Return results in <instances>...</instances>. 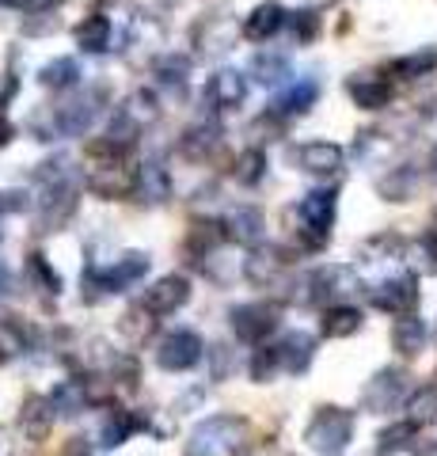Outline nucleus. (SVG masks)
I'll list each match as a JSON object with an SVG mask.
<instances>
[{
    "label": "nucleus",
    "instance_id": "6ab92c4d",
    "mask_svg": "<svg viewBox=\"0 0 437 456\" xmlns=\"http://www.w3.org/2000/svg\"><path fill=\"white\" fill-rule=\"evenodd\" d=\"M407 422H415V426L437 422V384H426V388H418L407 399Z\"/></svg>",
    "mask_w": 437,
    "mask_h": 456
},
{
    "label": "nucleus",
    "instance_id": "f03ea898",
    "mask_svg": "<svg viewBox=\"0 0 437 456\" xmlns=\"http://www.w3.org/2000/svg\"><path fill=\"white\" fill-rule=\"evenodd\" d=\"M239 449H244V422L217 415V419H206L190 434L187 456H239Z\"/></svg>",
    "mask_w": 437,
    "mask_h": 456
},
{
    "label": "nucleus",
    "instance_id": "412c9836",
    "mask_svg": "<svg viewBox=\"0 0 437 456\" xmlns=\"http://www.w3.org/2000/svg\"><path fill=\"white\" fill-rule=\"evenodd\" d=\"M217 126H194V130H187V137L179 141V149L182 156H190V160H202L206 152H214L217 149Z\"/></svg>",
    "mask_w": 437,
    "mask_h": 456
},
{
    "label": "nucleus",
    "instance_id": "cd10ccee",
    "mask_svg": "<svg viewBox=\"0 0 437 456\" xmlns=\"http://www.w3.org/2000/svg\"><path fill=\"white\" fill-rule=\"evenodd\" d=\"M187 73H190L187 57H164L157 65V77L167 84V88H182V84H187Z\"/></svg>",
    "mask_w": 437,
    "mask_h": 456
},
{
    "label": "nucleus",
    "instance_id": "6e6552de",
    "mask_svg": "<svg viewBox=\"0 0 437 456\" xmlns=\"http://www.w3.org/2000/svg\"><path fill=\"white\" fill-rule=\"evenodd\" d=\"M278 327V308L274 305H239L232 308V331L244 342H263Z\"/></svg>",
    "mask_w": 437,
    "mask_h": 456
},
{
    "label": "nucleus",
    "instance_id": "4be33fe9",
    "mask_svg": "<svg viewBox=\"0 0 437 456\" xmlns=\"http://www.w3.org/2000/svg\"><path fill=\"white\" fill-rule=\"evenodd\" d=\"M92 118H95V107H92V99L88 103H69V107H61V114H58V130L61 134H84L92 126Z\"/></svg>",
    "mask_w": 437,
    "mask_h": 456
},
{
    "label": "nucleus",
    "instance_id": "9b49d317",
    "mask_svg": "<svg viewBox=\"0 0 437 456\" xmlns=\"http://www.w3.org/2000/svg\"><path fill=\"white\" fill-rule=\"evenodd\" d=\"M281 23H286V8H281L278 0H266V4H259V8L244 20V35H247L251 42H266L271 35L281 31Z\"/></svg>",
    "mask_w": 437,
    "mask_h": 456
},
{
    "label": "nucleus",
    "instance_id": "f3484780",
    "mask_svg": "<svg viewBox=\"0 0 437 456\" xmlns=\"http://www.w3.org/2000/svg\"><path fill=\"white\" fill-rule=\"evenodd\" d=\"M110 38H115V31H110V20L107 16H92V20H84L77 27V42H80L84 53H103V50H110Z\"/></svg>",
    "mask_w": 437,
    "mask_h": 456
},
{
    "label": "nucleus",
    "instance_id": "7c9ffc66",
    "mask_svg": "<svg viewBox=\"0 0 437 456\" xmlns=\"http://www.w3.org/2000/svg\"><path fill=\"white\" fill-rule=\"evenodd\" d=\"M122 114H130V118L141 126V122H152V118H157V114H160V110H157V99H152L149 92H137V95L130 99V103L122 107Z\"/></svg>",
    "mask_w": 437,
    "mask_h": 456
},
{
    "label": "nucleus",
    "instance_id": "c9c22d12",
    "mask_svg": "<svg viewBox=\"0 0 437 456\" xmlns=\"http://www.w3.org/2000/svg\"><path fill=\"white\" fill-rule=\"evenodd\" d=\"M426 240H430V244H437V213H433V221H430V228H426Z\"/></svg>",
    "mask_w": 437,
    "mask_h": 456
},
{
    "label": "nucleus",
    "instance_id": "423d86ee",
    "mask_svg": "<svg viewBox=\"0 0 437 456\" xmlns=\"http://www.w3.org/2000/svg\"><path fill=\"white\" fill-rule=\"evenodd\" d=\"M403 392H407V377L400 373V369H380V373L365 384L361 399H365V407H369V411L384 415V411H392L400 403Z\"/></svg>",
    "mask_w": 437,
    "mask_h": 456
},
{
    "label": "nucleus",
    "instance_id": "aec40b11",
    "mask_svg": "<svg viewBox=\"0 0 437 456\" xmlns=\"http://www.w3.org/2000/svg\"><path fill=\"white\" fill-rule=\"evenodd\" d=\"M229 232L239 240V244H259L263 240V213L259 209H236L229 217Z\"/></svg>",
    "mask_w": 437,
    "mask_h": 456
},
{
    "label": "nucleus",
    "instance_id": "ea45409f",
    "mask_svg": "<svg viewBox=\"0 0 437 456\" xmlns=\"http://www.w3.org/2000/svg\"><path fill=\"white\" fill-rule=\"evenodd\" d=\"M422 456H437V445H430V449H426V452H422Z\"/></svg>",
    "mask_w": 437,
    "mask_h": 456
},
{
    "label": "nucleus",
    "instance_id": "5701e85b",
    "mask_svg": "<svg viewBox=\"0 0 437 456\" xmlns=\"http://www.w3.org/2000/svg\"><path fill=\"white\" fill-rule=\"evenodd\" d=\"M134 430H137V419L125 415V411H115V415L103 422V430H100V445H103V449H115V445H122V441L130 437Z\"/></svg>",
    "mask_w": 437,
    "mask_h": 456
},
{
    "label": "nucleus",
    "instance_id": "4468645a",
    "mask_svg": "<svg viewBox=\"0 0 437 456\" xmlns=\"http://www.w3.org/2000/svg\"><path fill=\"white\" fill-rule=\"evenodd\" d=\"M392 346H396L403 358H415V354L426 350V323L418 316H400L392 327Z\"/></svg>",
    "mask_w": 437,
    "mask_h": 456
},
{
    "label": "nucleus",
    "instance_id": "9d476101",
    "mask_svg": "<svg viewBox=\"0 0 437 456\" xmlns=\"http://www.w3.org/2000/svg\"><path fill=\"white\" fill-rule=\"evenodd\" d=\"M206 99H209V103H214L217 110L239 107V103L247 99V77H244V73H236V69H221V73L209 80Z\"/></svg>",
    "mask_w": 437,
    "mask_h": 456
},
{
    "label": "nucleus",
    "instance_id": "20e7f679",
    "mask_svg": "<svg viewBox=\"0 0 437 456\" xmlns=\"http://www.w3.org/2000/svg\"><path fill=\"white\" fill-rule=\"evenodd\" d=\"M157 362L167 369V373H182V369H194L202 362V338L194 331H172L160 350H157Z\"/></svg>",
    "mask_w": 437,
    "mask_h": 456
},
{
    "label": "nucleus",
    "instance_id": "473e14b6",
    "mask_svg": "<svg viewBox=\"0 0 437 456\" xmlns=\"http://www.w3.org/2000/svg\"><path fill=\"white\" fill-rule=\"evenodd\" d=\"M415 430H418L415 422H400V426H392V430L380 434V445H384V449H403L407 441L415 437Z\"/></svg>",
    "mask_w": 437,
    "mask_h": 456
},
{
    "label": "nucleus",
    "instance_id": "2f4dec72",
    "mask_svg": "<svg viewBox=\"0 0 437 456\" xmlns=\"http://www.w3.org/2000/svg\"><path fill=\"white\" fill-rule=\"evenodd\" d=\"M278 365H281L278 346H263V350L255 354V365H251V377H255V380H271Z\"/></svg>",
    "mask_w": 437,
    "mask_h": 456
},
{
    "label": "nucleus",
    "instance_id": "2eb2a0df",
    "mask_svg": "<svg viewBox=\"0 0 437 456\" xmlns=\"http://www.w3.org/2000/svg\"><path fill=\"white\" fill-rule=\"evenodd\" d=\"M346 88H350V99L365 110H380V107H388V99H392L388 80H380V77H354Z\"/></svg>",
    "mask_w": 437,
    "mask_h": 456
},
{
    "label": "nucleus",
    "instance_id": "4c0bfd02",
    "mask_svg": "<svg viewBox=\"0 0 437 456\" xmlns=\"http://www.w3.org/2000/svg\"><path fill=\"white\" fill-rule=\"evenodd\" d=\"M4 293H8V270L0 266V297H4Z\"/></svg>",
    "mask_w": 437,
    "mask_h": 456
},
{
    "label": "nucleus",
    "instance_id": "bb28decb",
    "mask_svg": "<svg viewBox=\"0 0 437 456\" xmlns=\"http://www.w3.org/2000/svg\"><path fill=\"white\" fill-rule=\"evenodd\" d=\"M255 77L263 84H281V80L289 77V61L281 53H259L255 57Z\"/></svg>",
    "mask_w": 437,
    "mask_h": 456
},
{
    "label": "nucleus",
    "instance_id": "0eeeda50",
    "mask_svg": "<svg viewBox=\"0 0 437 456\" xmlns=\"http://www.w3.org/2000/svg\"><path fill=\"white\" fill-rule=\"evenodd\" d=\"M297 213H301V221H304L308 232H312L316 244H323L331 232V224H335V191H308L301 198Z\"/></svg>",
    "mask_w": 437,
    "mask_h": 456
},
{
    "label": "nucleus",
    "instance_id": "f704fd0d",
    "mask_svg": "<svg viewBox=\"0 0 437 456\" xmlns=\"http://www.w3.org/2000/svg\"><path fill=\"white\" fill-rule=\"evenodd\" d=\"M31 270H35V274L42 278V285H46V289H53V293H58V274H53V270L46 266V263H42V255H31Z\"/></svg>",
    "mask_w": 437,
    "mask_h": 456
},
{
    "label": "nucleus",
    "instance_id": "dca6fc26",
    "mask_svg": "<svg viewBox=\"0 0 437 456\" xmlns=\"http://www.w3.org/2000/svg\"><path fill=\"white\" fill-rule=\"evenodd\" d=\"M312 350H316V342L312 335H304V331H293L281 338V346H278V358L281 365L289 369V373H304L308 362H312Z\"/></svg>",
    "mask_w": 437,
    "mask_h": 456
},
{
    "label": "nucleus",
    "instance_id": "58836bf2",
    "mask_svg": "<svg viewBox=\"0 0 437 456\" xmlns=\"http://www.w3.org/2000/svg\"><path fill=\"white\" fill-rule=\"evenodd\" d=\"M430 175H433V183H437V149H433V156H430Z\"/></svg>",
    "mask_w": 437,
    "mask_h": 456
},
{
    "label": "nucleus",
    "instance_id": "f8f14e48",
    "mask_svg": "<svg viewBox=\"0 0 437 456\" xmlns=\"http://www.w3.org/2000/svg\"><path fill=\"white\" fill-rule=\"evenodd\" d=\"M137 194H141V202L160 206L164 198L172 194V179H167V167L157 164V160L141 164V171H137Z\"/></svg>",
    "mask_w": 437,
    "mask_h": 456
},
{
    "label": "nucleus",
    "instance_id": "c756f323",
    "mask_svg": "<svg viewBox=\"0 0 437 456\" xmlns=\"http://www.w3.org/2000/svg\"><path fill=\"white\" fill-rule=\"evenodd\" d=\"M411 187H415V175L403 167L400 175H388L384 183H380V194L392 198V202H407V198H411Z\"/></svg>",
    "mask_w": 437,
    "mask_h": 456
},
{
    "label": "nucleus",
    "instance_id": "7ed1b4c3",
    "mask_svg": "<svg viewBox=\"0 0 437 456\" xmlns=\"http://www.w3.org/2000/svg\"><path fill=\"white\" fill-rule=\"evenodd\" d=\"M190 301V281L182 274H167L160 278L152 289H145V301L141 308L149 312V316H175V312Z\"/></svg>",
    "mask_w": 437,
    "mask_h": 456
},
{
    "label": "nucleus",
    "instance_id": "ddd939ff",
    "mask_svg": "<svg viewBox=\"0 0 437 456\" xmlns=\"http://www.w3.org/2000/svg\"><path fill=\"white\" fill-rule=\"evenodd\" d=\"M316 95H320V84L312 77H301V80H293L289 88L274 99V110L278 114H304L308 107L316 103Z\"/></svg>",
    "mask_w": 437,
    "mask_h": 456
},
{
    "label": "nucleus",
    "instance_id": "e433bc0d",
    "mask_svg": "<svg viewBox=\"0 0 437 456\" xmlns=\"http://www.w3.org/2000/svg\"><path fill=\"white\" fill-rule=\"evenodd\" d=\"M8 137H12V126H8L4 118H0V145H4V141H8Z\"/></svg>",
    "mask_w": 437,
    "mask_h": 456
},
{
    "label": "nucleus",
    "instance_id": "f257e3e1",
    "mask_svg": "<svg viewBox=\"0 0 437 456\" xmlns=\"http://www.w3.org/2000/svg\"><path fill=\"white\" fill-rule=\"evenodd\" d=\"M350 437H354V415L343 407H323L304 430L308 449H316L320 456H343L350 449Z\"/></svg>",
    "mask_w": 437,
    "mask_h": 456
},
{
    "label": "nucleus",
    "instance_id": "a878e982",
    "mask_svg": "<svg viewBox=\"0 0 437 456\" xmlns=\"http://www.w3.org/2000/svg\"><path fill=\"white\" fill-rule=\"evenodd\" d=\"M50 422H53V403H50V399H31L27 411H23V426H27V430H31L35 437H42L50 430Z\"/></svg>",
    "mask_w": 437,
    "mask_h": 456
},
{
    "label": "nucleus",
    "instance_id": "b1692460",
    "mask_svg": "<svg viewBox=\"0 0 437 456\" xmlns=\"http://www.w3.org/2000/svg\"><path fill=\"white\" fill-rule=\"evenodd\" d=\"M77 80H80V65L73 57H58V61H50L42 69V84H46V88H73Z\"/></svg>",
    "mask_w": 437,
    "mask_h": 456
},
{
    "label": "nucleus",
    "instance_id": "72a5a7b5",
    "mask_svg": "<svg viewBox=\"0 0 437 456\" xmlns=\"http://www.w3.org/2000/svg\"><path fill=\"white\" fill-rule=\"evenodd\" d=\"M293 31H297L301 42H312L316 31H320V16H316V12H301V16L293 20Z\"/></svg>",
    "mask_w": 437,
    "mask_h": 456
},
{
    "label": "nucleus",
    "instance_id": "39448f33",
    "mask_svg": "<svg viewBox=\"0 0 437 456\" xmlns=\"http://www.w3.org/2000/svg\"><path fill=\"white\" fill-rule=\"evenodd\" d=\"M373 297V305L380 312H392V316H407V312L415 308L418 301V281L411 274H400V278H388V281H380L369 289Z\"/></svg>",
    "mask_w": 437,
    "mask_h": 456
},
{
    "label": "nucleus",
    "instance_id": "a211bd4d",
    "mask_svg": "<svg viewBox=\"0 0 437 456\" xmlns=\"http://www.w3.org/2000/svg\"><path fill=\"white\" fill-rule=\"evenodd\" d=\"M361 331V312L350 308V305H335L328 308V316H323V335L328 338H350Z\"/></svg>",
    "mask_w": 437,
    "mask_h": 456
},
{
    "label": "nucleus",
    "instance_id": "c85d7f7f",
    "mask_svg": "<svg viewBox=\"0 0 437 456\" xmlns=\"http://www.w3.org/2000/svg\"><path fill=\"white\" fill-rule=\"evenodd\" d=\"M437 65V53H415V57H403V61L392 65V73H400V77H426L430 69Z\"/></svg>",
    "mask_w": 437,
    "mask_h": 456
},
{
    "label": "nucleus",
    "instance_id": "393cba45",
    "mask_svg": "<svg viewBox=\"0 0 437 456\" xmlns=\"http://www.w3.org/2000/svg\"><path fill=\"white\" fill-rule=\"evenodd\" d=\"M266 175V152L263 149H247V152H239V160H236V179L239 183H259Z\"/></svg>",
    "mask_w": 437,
    "mask_h": 456
},
{
    "label": "nucleus",
    "instance_id": "1a4fd4ad",
    "mask_svg": "<svg viewBox=\"0 0 437 456\" xmlns=\"http://www.w3.org/2000/svg\"><path fill=\"white\" fill-rule=\"evenodd\" d=\"M297 164L308 175H338L343 171V149L335 141H308L297 149Z\"/></svg>",
    "mask_w": 437,
    "mask_h": 456
}]
</instances>
